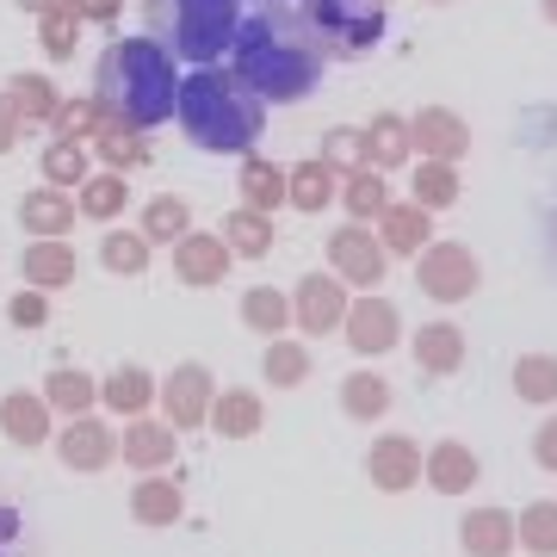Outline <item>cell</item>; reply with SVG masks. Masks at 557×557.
<instances>
[{
	"instance_id": "cell-1",
	"label": "cell",
	"mask_w": 557,
	"mask_h": 557,
	"mask_svg": "<svg viewBox=\"0 0 557 557\" xmlns=\"http://www.w3.org/2000/svg\"><path fill=\"white\" fill-rule=\"evenodd\" d=\"M230 50H236V81L255 100H273V106L304 100L322 75V38H310V25L278 13V7L242 25Z\"/></svg>"
},
{
	"instance_id": "cell-2",
	"label": "cell",
	"mask_w": 557,
	"mask_h": 557,
	"mask_svg": "<svg viewBox=\"0 0 557 557\" xmlns=\"http://www.w3.org/2000/svg\"><path fill=\"white\" fill-rule=\"evenodd\" d=\"M174 62L149 38H124L100 57V106L124 124H161L174 112Z\"/></svg>"
},
{
	"instance_id": "cell-3",
	"label": "cell",
	"mask_w": 557,
	"mask_h": 557,
	"mask_svg": "<svg viewBox=\"0 0 557 557\" xmlns=\"http://www.w3.org/2000/svg\"><path fill=\"white\" fill-rule=\"evenodd\" d=\"M180 124H186V137L199 143V149H218V156H242L248 143L260 137V100L242 87L236 75H218L211 62H205L193 81H180Z\"/></svg>"
},
{
	"instance_id": "cell-4",
	"label": "cell",
	"mask_w": 557,
	"mask_h": 557,
	"mask_svg": "<svg viewBox=\"0 0 557 557\" xmlns=\"http://www.w3.org/2000/svg\"><path fill=\"white\" fill-rule=\"evenodd\" d=\"M149 25L161 44H174V57L186 62H218L242 32L236 0H149Z\"/></svg>"
},
{
	"instance_id": "cell-5",
	"label": "cell",
	"mask_w": 557,
	"mask_h": 557,
	"mask_svg": "<svg viewBox=\"0 0 557 557\" xmlns=\"http://www.w3.org/2000/svg\"><path fill=\"white\" fill-rule=\"evenodd\" d=\"M310 32L359 57V50H372L384 32V0H310Z\"/></svg>"
},
{
	"instance_id": "cell-6",
	"label": "cell",
	"mask_w": 557,
	"mask_h": 557,
	"mask_svg": "<svg viewBox=\"0 0 557 557\" xmlns=\"http://www.w3.org/2000/svg\"><path fill=\"white\" fill-rule=\"evenodd\" d=\"M416 285L440 304H458V298L478 292V260H471V248H458V242H434L416 260Z\"/></svg>"
},
{
	"instance_id": "cell-7",
	"label": "cell",
	"mask_w": 557,
	"mask_h": 557,
	"mask_svg": "<svg viewBox=\"0 0 557 557\" xmlns=\"http://www.w3.org/2000/svg\"><path fill=\"white\" fill-rule=\"evenodd\" d=\"M329 260H335V273L347 285H379L384 278V242L366 236L359 223H347L341 236H329Z\"/></svg>"
},
{
	"instance_id": "cell-8",
	"label": "cell",
	"mask_w": 557,
	"mask_h": 557,
	"mask_svg": "<svg viewBox=\"0 0 557 557\" xmlns=\"http://www.w3.org/2000/svg\"><path fill=\"white\" fill-rule=\"evenodd\" d=\"M347 341H354L359 354H384V347H397V335H403V317H397V304L391 298H359V304H347Z\"/></svg>"
},
{
	"instance_id": "cell-9",
	"label": "cell",
	"mask_w": 557,
	"mask_h": 557,
	"mask_svg": "<svg viewBox=\"0 0 557 557\" xmlns=\"http://www.w3.org/2000/svg\"><path fill=\"white\" fill-rule=\"evenodd\" d=\"M366 471H372V483L379 490H409V483L421 478V446L409 434H384V440H372V453H366Z\"/></svg>"
},
{
	"instance_id": "cell-10",
	"label": "cell",
	"mask_w": 557,
	"mask_h": 557,
	"mask_svg": "<svg viewBox=\"0 0 557 557\" xmlns=\"http://www.w3.org/2000/svg\"><path fill=\"white\" fill-rule=\"evenodd\" d=\"M161 403H168L174 428H199L211 416V372L205 366H174V379L161 384Z\"/></svg>"
},
{
	"instance_id": "cell-11",
	"label": "cell",
	"mask_w": 557,
	"mask_h": 557,
	"mask_svg": "<svg viewBox=\"0 0 557 557\" xmlns=\"http://www.w3.org/2000/svg\"><path fill=\"white\" fill-rule=\"evenodd\" d=\"M174 273L186 285H223L230 273V242L223 236H180L174 242Z\"/></svg>"
},
{
	"instance_id": "cell-12",
	"label": "cell",
	"mask_w": 557,
	"mask_h": 557,
	"mask_svg": "<svg viewBox=\"0 0 557 557\" xmlns=\"http://www.w3.org/2000/svg\"><path fill=\"white\" fill-rule=\"evenodd\" d=\"M292 310H298V322L310 329V335H329V329L347 317V292H341L335 278L310 273V278L298 285V304H292Z\"/></svg>"
},
{
	"instance_id": "cell-13",
	"label": "cell",
	"mask_w": 557,
	"mask_h": 557,
	"mask_svg": "<svg viewBox=\"0 0 557 557\" xmlns=\"http://www.w3.org/2000/svg\"><path fill=\"white\" fill-rule=\"evenodd\" d=\"M409 137H421V156H434V161H458L465 149H471V131H465V119L458 112H421L416 124H409Z\"/></svg>"
},
{
	"instance_id": "cell-14",
	"label": "cell",
	"mask_w": 557,
	"mask_h": 557,
	"mask_svg": "<svg viewBox=\"0 0 557 557\" xmlns=\"http://www.w3.org/2000/svg\"><path fill=\"white\" fill-rule=\"evenodd\" d=\"M458 539H465V557H508V552H515V515H502V508H478V515H465Z\"/></svg>"
},
{
	"instance_id": "cell-15",
	"label": "cell",
	"mask_w": 557,
	"mask_h": 557,
	"mask_svg": "<svg viewBox=\"0 0 557 557\" xmlns=\"http://www.w3.org/2000/svg\"><path fill=\"white\" fill-rule=\"evenodd\" d=\"M428 483H434L440 496H465L478 483V453L458 446V440H440L434 453H428Z\"/></svg>"
},
{
	"instance_id": "cell-16",
	"label": "cell",
	"mask_w": 557,
	"mask_h": 557,
	"mask_svg": "<svg viewBox=\"0 0 557 557\" xmlns=\"http://www.w3.org/2000/svg\"><path fill=\"white\" fill-rule=\"evenodd\" d=\"M416 366L434 372V379H453L458 366H465V335H458L453 322H428L416 335Z\"/></svg>"
},
{
	"instance_id": "cell-17",
	"label": "cell",
	"mask_w": 557,
	"mask_h": 557,
	"mask_svg": "<svg viewBox=\"0 0 557 557\" xmlns=\"http://www.w3.org/2000/svg\"><path fill=\"white\" fill-rule=\"evenodd\" d=\"M335 199V168L329 161H304L285 174V205H298V211H322V205Z\"/></svg>"
},
{
	"instance_id": "cell-18",
	"label": "cell",
	"mask_w": 557,
	"mask_h": 557,
	"mask_svg": "<svg viewBox=\"0 0 557 557\" xmlns=\"http://www.w3.org/2000/svg\"><path fill=\"white\" fill-rule=\"evenodd\" d=\"M341 409L354 421H379L391 409V384L379 372H354V379H341Z\"/></svg>"
},
{
	"instance_id": "cell-19",
	"label": "cell",
	"mask_w": 557,
	"mask_h": 557,
	"mask_svg": "<svg viewBox=\"0 0 557 557\" xmlns=\"http://www.w3.org/2000/svg\"><path fill=\"white\" fill-rule=\"evenodd\" d=\"M242 199H248V211H273V205H285V168H273V161H242Z\"/></svg>"
},
{
	"instance_id": "cell-20",
	"label": "cell",
	"mask_w": 557,
	"mask_h": 557,
	"mask_svg": "<svg viewBox=\"0 0 557 557\" xmlns=\"http://www.w3.org/2000/svg\"><path fill=\"white\" fill-rule=\"evenodd\" d=\"M62 458L81 465V471H100L106 458H112V434H106L100 421H75V428L62 434Z\"/></svg>"
},
{
	"instance_id": "cell-21",
	"label": "cell",
	"mask_w": 557,
	"mask_h": 557,
	"mask_svg": "<svg viewBox=\"0 0 557 557\" xmlns=\"http://www.w3.org/2000/svg\"><path fill=\"white\" fill-rule=\"evenodd\" d=\"M223 242H230V255L260 260L267 248H273V223H267V211H248V205H242L236 218L223 223Z\"/></svg>"
},
{
	"instance_id": "cell-22",
	"label": "cell",
	"mask_w": 557,
	"mask_h": 557,
	"mask_svg": "<svg viewBox=\"0 0 557 557\" xmlns=\"http://www.w3.org/2000/svg\"><path fill=\"white\" fill-rule=\"evenodd\" d=\"M211 421H218V434H230V440L260 434V397H248V391H223V397L211 403Z\"/></svg>"
},
{
	"instance_id": "cell-23",
	"label": "cell",
	"mask_w": 557,
	"mask_h": 557,
	"mask_svg": "<svg viewBox=\"0 0 557 557\" xmlns=\"http://www.w3.org/2000/svg\"><path fill=\"white\" fill-rule=\"evenodd\" d=\"M124 458H131V465H143V471H156V465H168V458H174V428L137 421V428L124 434Z\"/></svg>"
},
{
	"instance_id": "cell-24",
	"label": "cell",
	"mask_w": 557,
	"mask_h": 557,
	"mask_svg": "<svg viewBox=\"0 0 557 557\" xmlns=\"http://www.w3.org/2000/svg\"><path fill=\"white\" fill-rule=\"evenodd\" d=\"M384 248H397V255H421V236H428V211L421 205H384Z\"/></svg>"
},
{
	"instance_id": "cell-25",
	"label": "cell",
	"mask_w": 557,
	"mask_h": 557,
	"mask_svg": "<svg viewBox=\"0 0 557 557\" xmlns=\"http://www.w3.org/2000/svg\"><path fill=\"white\" fill-rule=\"evenodd\" d=\"M515 545H527V552H539V557H557V502H533V508L515 520Z\"/></svg>"
},
{
	"instance_id": "cell-26",
	"label": "cell",
	"mask_w": 557,
	"mask_h": 557,
	"mask_svg": "<svg viewBox=\"0 0 557 557\" xmlns=\"http://www.w3.org/2000/svg\"><path fill=\"white\" fill-rule=\"evenodd\" d=\"M403 156H409V124L391 119V112L372 119V131H366V161H372V168H397Z\"/></svg>"
},
{
	"instance_id": "cell-27",
	"label": "cell",
	"mask_w": 557,
	"mask_h": 557,
	"mask_svg": "<svg viewBox=\"0 0 557 557\" xmlns=\"http://www.w3.org/2000/svg\"><path fill=\"white\" fill-rule=\"evenodd\" d=\"M515 391L527 403H557V354H527L515 366Z\"/></svg>"
},
{
	"instance_id": "cell-28",
	"label": "cell",
	"mask_w": 557,
	"mask_h": 557,
	"mask_svg": "<svg viewBox=\"0 0 557 557\" xmlns=\"http://www.w3.org/2000/svg\"><path fill=\"white\" fill-rule=\"evenodd\" d=\"M260 372H267V384L292 391V384L310 379V354H304L298 341H273V347H267V359H260Z\"/></svg>"
},
{
	"instance_id": "cell-29",
	"label": "cell",
	"mask_w": 557,
	"mask_h": 557,
	"mask_svg": "<svg viewBox=\"0 0 557 557\" xmlns=\"http://www.w3.org/2000/svg\"><path fill=\"white\" fill-rule=\"evenodd\" d=\"M131 508H137L143 527H168V520H180V483L149 478V483L137 490V502H131Z\"/></svg>"
},
{
	"instance_id": "cell-30",
	"label": "cell",
	"mask_w": 557,
	"mask_h": 557,
	"mask_svg": "<svg viewBox=\"0 0 557 557\" xmlns=\"http://www.w3.org/2000/svg\"><path fill=\"white\" fill-rule=\"evenodd\" d=\"M242 322H248L255 335H278V329L292 322V304L278 298V292H267V285H260V292H248V298H242Z\"/></svg>"
},
{
	"instance_id": "cell-31",
	"label": "cell",
	"mask_w": 557,
	"mask_h": 557,
	"mask_svg": "<svg viewBox=\"0 0 557 557\" xmlns=\"http://www.w3.org/2000/svg\"><path fill=\"white\" fill-rule=\"evenodd\" d=\"M458 199V174H453V161H428L416 174V205L421 211H440V205H453Z\"/></svg>"
},
{
	"instance_id": "cell-32",
	"label": "cell",
	"mask_w": 557,
	"mask_h": 557,
	"mask_svg": "<svg viewBox=\"0 0 557 557\" xmlns=\"http://www.w3.org/2000/svg\"><path fill=\"white\" fill-rule=\"evenodd\" d=\"M75 218V205L62 199V193H38V199H25V223L38 230V236H62Z\"/></svg>"
},
{
	"instance_id": "cell-33",
	"label": "cell",
	"mask_w": 557,
	"mask_h": 557,
	"mask_svg": "<svg viewBox=\"0 0 557 557\" xmlns=\"http://www.w3.org/2000/svg\"><path fill=\"white\" fill-rule=\"evenodd\" d=\"M186 230H193V211H186L180 199H156L149 218H143V236L149 242H174V236H186Z\"/></svg>"
},
{
	"instance_id": "cell-34",
	"label": "cell",
	"mask_w": 557,
	"mask_h": 557,
	"mask_svg": "<svg viewBox=\"0 0 557 557\" xmlns=\"http://www.w3.org/2000/svg\"><path fill=\"white\" fill-rule=\"evenodd\" d=\"M384 180H379V168H354V180H347V211L354 218H379L384 211Z\"/></svg>"
},
{
	"instance_id": "cell-35",
	"label": "cell",
	"mask_w": 557,
	"mask_h": 557,
	"mask_svg": "<svg viewBox=\"0 0 557 557\" xmlns=\"http://www.w3.org/2000/svg\"><path fill=\"white\" fill-rule=\"evenodd\" d=\"M25 273L38 278V285H62V278H75V255H69V248H57V242H44V248H32V255H25Z\"/></svg>"
},
{
	"instance_id": "cell-36",
	"label": "cell",
	"mask_w": 557,
	"mask_h": 557,
	"mask_svg": "<svg viewBox=\"0 0 557 557\" xmlns=\"http://www.w3.org/2000/svg\"><path fill=\"white\" fill-rule=\"evenodd\" d=\"M0 421H7V434L25 440V446H38V440H44V409H38V403H25V397L0 403Z\"/></svg>"
},
{
	"instance_id": "cell-37",
	"label": "cell",
	"mask_w": 557,
	"mask_h": 557,
	"mask_svg": "<svg viewBox=\"0 0 557 557\" xmlns=\"http://www.w3.org/2000/svg\"><path fill=\"white\" fill-rule=\"evenodd\" d=\"M119 205H124V180L119 174L87 180V193H81V211H87V218H119Z\"/></svg>"
},
{
	"instance_id": "cell-38",
	"label": "cell",
	"mask_w": 557,
	"mask_h": 557,
	"mask_svg": "<svg viewBox=\"0 0 557 557\" xmlns=\"http://www.w3.org/2000/svg\"><path fill=\"white\" fill-rule=\"evenodd\" d=\"M106 267L112 273H143L149 267V236H106Z\"/></svg>"
},
{
	"instance_id": "cell-39",
	"label": "cell",
	"mask_w": 557,
	"mask_h": 557,
	"mask_svg": "<svg viewBox=\"0 0 557 557\" xmlns=\"http://www.w3.org/2000/svg\"><path fill=\"white\" fill-rule=\"evenodd\" d=\"M106 403H112V409H131V416H137L143 403H149V379H143L137 366H124L119 379L106 384Z\"/></svg>"
},
{
	"instance_id": "cell-40",
	"label": "cell",
	"mask_w": 557,
	"mask_h": 557,
	"mask_svg": "<svg viewBox=\"0 0 557 557\" xmlns=\"http://www.w3.org/2000/svg\"><path fill=\"white\" fill-rule=\"evenodd\" d=\"M44 174L57 180V186H81V174H87V156H81L75 143H57V149L44 156Z\"/></svg>"
},
{
	"instance_id": "cell-41",
	"label": "cell",
	"mask_w": 557,
	"mask_h": 557,
	"mask_svg": "<svg viewBox=\"0 0 557 557\" xmlns=\"http://www.w3.org/2000/svg\"><path fill=\"white\" fill-rule=\"evenodd\" d=\"M322 161H329V168H359V161H366V137H359V131H329Z\"/></svg>"
},
{
	"instance_id": "cell-42",
	"label": "cell",
	"mask_w": 557,
	"mask_h": 557,
	"mask_svg": "<svg viewBox=\"0 0 557 557\" xmlns=\"http://www.w3.org/2000/svg\"><path fill=\"white\" fill-rule=\"evenodd\" d=\"M50 397H57L62 409H87V403H94V384L81 379V372H57V379H50Z\"/></svg>"
},
{
	"instance_id": "cell-43",
	"label": "cell",
	"mask_w": 557,
	"mask_h": 557,
	"mask_svg": "<svg viewBox=\"0 0 557 557\" xmlns=\"http://www.w3.org/2000/svg\"><path fill=\"white\" fill-rule=\"evenodd\" d=\"M13 87H20V106H25V112H50V81H38V75H20Z\"/></svg>"
},
{
	"instance_id": "cell-44",
	"label": "cell",
	"mask_w": 557,
	"mask_h": 557,
	"mask_svg": "<svg viewBox=\"0 0 557 557\" xmlns=\"http://www.w3.org/2000/svg\"><path fill=\"white\" fill-rule=\"evenodd\" d=\"M533 458L545 465V471H557V416H552V421H545V428L533 434Z\"/></svg>"
},
{
	"instance_id": "cell-45",
	"label": "cell",
	"mask_w": 557,
	"mask_h": 557,
	"mask_svg": "<svg viewBox=\"0 0 557 557\" xmlns=\"http://www.w3.org/2000/svg\"><path fill=\"white\" fill-rule=\"evenodd\" d=\"M106 156H112V161H137L143 149H137V137H124V131H106Z\"/></svg>"
},
{
	"instance_id": "cell-46",
	"label": "cell",
	"mask_w": 557,
	"mask_h": 557,
	"mask_svg": "<svg viewBox=\"0 0 557 557\" xmlns=\"http://www.w3.org/2000/svg\"><path fill=\"white\" fill-rule=\"evenodd\" d=\"M13 322H44V304L38 298H20V304H13Z\"/></svg>"
},
{
	"instance_id": "cell-47",
	"label": "cell",
	"mask_w": 557,
	"mask_h": 557,
	"mask_svg": "<svg viewBox=\"0 0 557 557\" xmlns=\"http://www.w3.org/2000/svg\"><path fill=\"white\" fill-rule=\"evenodd\" d=\"M62 124H69V131H75V124H94V106H69V112H62Z\"/></svg>"
},
{
	"instance_id": "cell-48",
	"label": "cell",
	"mask_w": 557,
	"mask_h": 557,
	"mask_svg": "<svg viewBox=\"0 0 557 557\" xmlns=\"http://www.w3.org/2000/svg\"><path fill=\"white\" fill-rule=\"evenodd\" d=\"M50 50H57V57H69V25H62V20L50 25Z\"/></svg>"
},
{
	"instance_id": "cell-49",
	"label": "cell",
	"mask_w": 557,
	"mask_h": 557,
	"mask_svg": "<svg viewBox=\"0 0 557 557\" xmlns=\"http://www.w3.org/2000/svg\"><path fill=\"white\" fill-rule=\"evenodd\" d=\"M81 7H87V13H94V20H106V13H112V7H119V0H81Z\"/></svg>"
},
{
	"instance_id": "cell-50",
	"label": "cell",
	"mask_w": 557,
	"mask_h": 557,
	"mask_svg": "<svg viewBox=\"0 0 557 557\" xmlns=\"http://www.w3.org/2000/svg\"><path fill=\"white\" fill-rule=\"evenodd\" d=\"M13 143V119H7V106H0V149Z\"/></svg>"
},
{
	"instance_id": "cell-51",
	"label": "cell",
	"mask_w": 557,
	"mask_h": 557,
	"mask_svg": "<svg viewBox=\"0 0 557 557\" xmlns=\"http://www.w3.org/2000/svg\"><path fill=\"white\" fill-rule=\"evenodd\" d=\"M7 539H13V515H0V557H7Z\"/></svg>"
},
{
	"instance_id": "cell-52",
	"label": "cell",
	"mask_w": 557,
	"mask_h": 557,
	"mask_svg": "<svg viewBox=\"0 0 557 557\" xmlns=\"http://www.w3.org/2000/svg\"><path fill=\"white\" fill-rule=\"evenodd\" d=\"M545 13H552V20H557V0H545Z\"/></svg>"
},
{
	"instance_id": "cell-53",
	"label": "cell",
	"mask_w": 557,
	"mask_h": 557,
	"mask_svg": "<svg viewBox=\"0 0 557 557\" xmlns=\"http://www.w3.org/2000/svg\"><path fill=\"white\" fill-rule=\"evenodd\" d=\"M32 7H44V0H32Z\"/></svg>"
},
{
	"instance_id": "cell-54",
	"label": "cell",
	"mask_w": 557,
	"mask_h": 557,
	"mask_svg": "<svg viewBox=\"0 0 557 557\" xmlns=\"http://www.w3.org/2000/svg\"><path fill=\"white\" fill-rule=\"evenodd\" d=\"M273 7H278V0H273Z\"/></svg>"
}]
</instances>
